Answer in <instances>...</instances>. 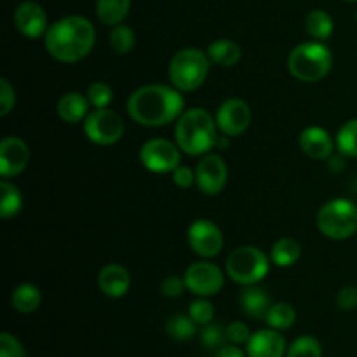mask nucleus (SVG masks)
<instances>
[{
    "label": "nucleus",
    "mask_w": 357,
    "mask_h": 357,
    "mask_svg": "<svg viewBox=\"0 0 357 357\" xmlns=\"http://www.w3.org/2000/svg\"><path fill=\"white\" fill-rule=\"evenodd\" d=\"M185 112V98L181 91L164 84H149L131 93L128 100V114L136 124L146 128H162L176 122Z\"/></svg>",
    "instance_id": "1"
},
{
    "label": "nucleus",
    "mask_w": 357,
    "mask_h": 357,
    "mask_svg": "<svg viewBox=\"0 0 357 357\" xmlns=\"http://www.w3.org/2000/svg\"><path fill=\"white\" fill-rule=\"evenodd\" d=\"M96 28L87 17L72 14L49 26L44 44L49 54L59 63H79L93 51Z\"/></svg>",
    "instance_id": "2"
},
{
    "label": "nucleus",
    "mask_w": 357,
    "mask_h": 357,
    "mask_svg": "<svg viewBox=\"0 0 357 357\" xmlns=\"http://www.w3.org/2000/svg\"><path fill=\"white\" fill-rule=\"evenodd\" d=\"M220 129L216 119L204 108H190L181 114L174 128V139L181 152L190 157H201L216 149Z\"/></svg>",
    "instance_id": "3"
},
{
    "label": "nucleus",
    "mask_w": 357,
    "mask_h": 357,
    "mask_svg": "<svg viewBox=\"0 0 357 357\" xmlns=\"http://www.w3.org/2000/svg\"><path fill=\"white\" fill-rule=\"evenodd\" d=\"M288 72L300 82L314 84L330 75L333 54L324 42H302L288 54Z\"/></svg>",
    "instance_id": "4"
},
{
    "label": "nucleus",
    "mask_w": 357,
    "mask_h": 357,
    "mask_svg": "<svg viewBox=\"0 0 357 357\" xmlns=\"http://www.w3.org/2000/svg\"><path fill=\"white\" fill-rule=\"evenodd\" d=\"M209 65H211V59H209L208 52L202 49H180L178 52H174L169 66H167L171 86L176 87L181 93L197 91L208 77Z\"/></svg>",
    "instance_id": "5"
},
{
    "label": "nucleus",
    "mask_w": 357,
    "mask_h": 357,
    "mask_svg": "<svg viewBox=\"0 0 357 357\" xmlns=\"http://www.w3.org/2000/svg\"><path fill=\"white\" fill-rule=\"evenodd\" d=\"M316 225L328 239H351L357 232V206L344 197L331 199L317 211Z\"/></svg>",
    "instance_id": "6"
},
{
    "label": "nucleus",
    "mask_w": 357,
    "mask_h": 357,
    "mask_svg": "<svg viewBox=\"0 0 357 357\" xmlns=\"http://www.w3.org/2000/svg\"><path fill=\"white\" fill-rule=\"evenodd\" d=\"M271 257L257 246H241L229 255L227 275L239 286L258 284L271 271Z\"/></svg>",
    "instance_id": "7"
},
{
    "label": "nucleus",
    "mask_w": 357,
    "mask_h": 357,
    "mask_svg": "<svg viewBox=\"0 0 357 357\" xmlns=\"http://www.w3.org/2000/svg\"><path fill=\"white\" fill-rule=\"evenodd\" d=\"M84 132L94 145H115L124 136V121L110 108H93L84 119Z\"/></svg>",
    "instance_id": "8"
},
{
    "label": "nucleus",
    "mask_w": 357,
    "mask_h": 357,
    "mask_svg": "<svg viewBox=\"0 0 357 357\" xmlns=\"http://www.w3.org/2000/svg\"><path fill=\"white\" fill-rule=\"evenodd\" d=\"M139 160L150 173H173L181 164V149L169 139L152 138L143 143Z\"/></svg>",
    "instance_id": "9"
},
{
    "label": "nucleus",
    "mask_w": 357,
    "mask_h": 357,
    "mask_svg": "<svg viewBox=\"0 0 357 357\" xmlns=\"http://www.w3.org/2000/svg\"><path fill=\"white\" fill-rule=\"evenodd\" d=\"M183 279L187 289L192 295L204 296V298L218 295L223 288V282H225L222 268L216 264H213V261L206 260L194 261L185 271Z\"/></svg>",
    "instance_id": "10"
},
{
    "label": "nucleus",
    "mask_w": 357,
    "mask_h": 357,
    "mask_svg": "<svg viewBox=\"0 0 357 357\" xmlns=\"http://www.w3.org/2000/svg\"><path fill=\"white\" fill-rule=\"evenodd\" d=\"M188 246L197 257L201 258H215L222 253L223 244V232L215 222L206 218H199L188 227L187 232Z\"/></svg>",
    "instance_id": "11"
},
{
    "label": "nucleus",
    "mask_w": 357,
    "mask_h": 357,
    "mask_svg": "<svg viewBox=\"0 0 357 357\" xmlns=\"http://www.w3.org/2000/svg\"><path fill=\"white\" fill-rule=\"evenodd\" d=\"M251 117L253 115H251L250 105L239 98H230L223 101L215 115L220 132L230 138L244 135L251 126Z\"/></svg>",
    "instance_id": "12"
},
{
    "label": "nucleus",
    "mask_w": 357,
    "mask_h": 357,
    "mask_svg": "<svg viewBox=\"0 0 357 357\" xmlns=\"http://www.w3.org/2000/svg\"><path fill=\"white\" fill-rule=\"evenodd\" d=\"M229 180V169L218 153L202 155L201 162L195 167V185L204 195H218L225 188Z\"/></svg>",
    "instance_id": "13"
},
{
    "label": "nucleus",
    "mask_w": 357,
    "mask_h": 357,
    "mask_svg": "<svg viewBox=\"0 0 357 357\" xmlns=\"http://www.w3.org/2000/svg\"><path fill=\"white\" fill-rule=\"evenodd\" d=\"M14 24L23 37L37 40L47 33L49 26L47 14L40 3L33 0H24L14 10Z\"/></svg>",
    "instance_id": "14"
},
{
    "label": "nucleus",
    "mask_w": 357,
    "mask_h": 357,
    "mask_svg": "<svg viewBox=\"0 0 357 357\" xmlns=\"http://www.w3.org/2000/svg\"><path fill=\"white\" fill-rule=\"evenodd\" d=\"M30 162V146L17 136H6L0 142V174L2 178L17 176Z\"/></svg>",
    "instance_id": "15"
},
{
    "label": "nucleus",
    "mask_w": 357,
    "mask_h": 357,
    "mask_svg": "<svg viewBox=\"0 0 357 357\" xmlns=\"http://www.w3.org/2000/svg\"><path fill=\"white\" fill-rule=\"evenodd\" d=\"M288 344L284 335L274 328H265L251 333L246 344L248 357H286Z\"/></svg>",
    "instance_id": "16"
},
{
    "label": "nucleus",
    "mask_w": 357,
    "mask_h": 357,
    "mask_svg": "<svg viewBox=\"0 0 357 357\" xmlns=\"http://www.w3.org/2000/svg\"><path fill=\"white\" fill-rule=\"evenodd\" d=\"M300 150L305 153L307 157L314 160H324L331 157L337 149V143L331 138L330 132L326 129L319 128V126H310L300 132Z\"/></svg>",
    "instance_id": "17"
},
{
    "label": "nucleus",
    "mask_w": 357,
    "mask_h": 357,
    "mask_svg": "<svg viewBox=\"0 0 357 357\" xmlns=\"http://www.w3.org/2000/svg\"><path fill=\"white\" fill-rule=\"evenodd\" d=\"M98 288L108 298H121L131 288V275L126 267L108 264L98 274Z\"/></svg>",
    "instance_id": "18"
},
{
    "label": "nucleus",
    "mask_w": 357,
    "mask_h": 357,
    "mask_svg": "<svg viewBox=\"0 0 357 357\" xmlns=\"http://www.w3.org/2000/svg\"><path fill=\"white\" fill-rule=\"evenodd\" d=\"M239 305L248 317H253L257 321H265L268 310H271L274 303H272L271 293L265 291L261 286L251 284L243 286V289H241Z\"/></svg>",
    "instance_id": "19"
},
{
    "label": "nucleus",
    "mask_w": 357,
    "mask_h": 357,
    "mask_svg": "<svg viewBox=\"0 0 357 357\" xmlns=\"http://www.w3.org/2000/svg\"><path fill=\"white\" fill-rule=\"evenodd\" d=\"M91 103L87 100L86 94L79 93V91H70L59 98L58 105H56V112H58L59 119L66 124H79L84 119L89 115Z\"/></svg>",
    "instance_id": "20"
},
{
    "label": "nucleus",
    "mask_w": 357,
    "mask_h": 357,
    "mask_svg": "<svg viewBox=\"0 0 357 357\" xmlns=\"http://www.w3.org/2000/svg\"><path fill=\"white\" fill-rule=\"evenodd\" d=\"M206 52L215 65L223 66V68L237 65L241 61V56H243L241 45L230 38H218V40L211 42Z\"/></svg>",
    "instance_id": "21"
},
{
    "label": "nucleus",
    "mask_w": 357,
    "mask_h": 357,
    "mask_svg": "<svg viewBox=\"0 0 357 357\" xmlns=\"http://www.w3.org/2000/svg\"><path fill=\"white\" fill-rule=\"evenodd\" d=\"M42 303V293L31 282H23V284L16 286L10 293V305L16 312L20 314H31L40 307Z\"/></svg>",
    "instance_id": "22"
},
{
    "label": "nucleus",
    "mask_w": 357,
    "mask_h": 357,
    "mask_svg": "<svg viewBox=\"0 0 357 357\" xmlns=\"http://www.w3.org/2000/svg\"><path fill=\"white\" fill-rule=\"evenodd\" d=\"M268 257H271V261L275 267H293L300 260V257H302V246L293 237H281V239L274 243Z\"/></svg>",
    "instance_id": "23"
},
{
    "label": "nucleus",
    "mask_w": 357,
    "mask_h": 357,
    "mask_svg": "<svg viewBox=\"0 0 357 357\" xmlns=\"http://www.w3.org/2000/svg\"><path fill=\"white\" fill-rule=\"evenodd\" d=\"M131 0H96V17L107 26H117L128 17Z\"/></svg>",
    "instance_id": "24"
},
{
    "label": "nucleus",
    "mask_w": 357,
    "mask_h": 357,
    "mask_svg": "<svg viewBox=\"0 0 357 357\" xmlns=\"http://www.w3.org/2000/svg\"><path fill=\"white\" fill-rule=\"evenodd\" d=\"M21 209H23V195L20 188L3 178L0 181V216L2 220H10L20 215Z\"/></svg>",
    "instance_id": "25"
},
{
    "label": "nucleus",
    "mask_w": 357,
    "mask_h": 357,
    "mask_svg": "<svg viewBox=\"0 0 357 357\" xmlns=\"http://www.w3.org/2000/svg\"><path fill=\"white\" fill-rule=\"evenodd\" d=\"M305 30L314 40L324 42L331 37L335 30L333 17L323 9H314L305 17Z\"/></svg>",
    "instance_id": "26"
},
{
    "label": "nucleus",
    "mask_w": 357,
    "mask_h": 357,
    "mask_svg": "<svg viewBox=\"0 0 357 357\" xmlns=\"http://www.w3.org/2000/svg\"><path fill=\"white\" fill-rule=\"evenodd\" d=\"M166 333L174 342H190L197 333V323L188 314H174L166 321Z\"/></svg>",
    "instance_id": "27"
},
{
    "label": "nucleus",
    "mask_w": 357,
    "mask_h": 357,
    "mask_svg": "<svg viewBox=\"0 0 357 357\" xmlns=\"http://www.w3.org/2000/svg\"><path fill=\"white\" fill-rule=\"evenodd\" d=\"M296 321V310L295 307L289 305L288 302H279L274 303L268 310L267 317H265V323L268 324V328H274V330L286 331L295 324Z\"/></svg>",
    "instance_id": "28"
},
{
    "label": "nucleus",
    "mask_w": 357,
    "mask_h": 357,
    "mask_svg": "<svg viewBox=\"0 0 357 357\" xmlns=\"http://www.w3.org/2000/svg\"><path fill=\"white\" fill-rule=\"evenodd\" d=\"M335 143H337L338 152L344 153L345 157L357 159V117L347 121L338 129Z\"/></svg>",
    "instance_id": "29"
},
{
    "label": "nucleus",
    "mask_w": 357,
    "mask_h": 357,
    "mask_svg": "<svg viewBox=\"0 0 357 357\" xmlns=\"http://www.w3.org/2000/svg\"><path fill=\"white\" fill-rule=\"evenodd\" d=\"M108 42H110V47L114 49V52L117 54H129V52L135 49L136 44V35L132 31L131 26L128 24H117V26H112L110 37H108Z\"/></svg>",
    "instance_id": "30"
},
{
    "label": "nucleus",
    "mask_w": 357,
    "mask_h": 357,
    "mask_svg": "<svg viewBox=\"0 0 357 357\" xmlns=\"http://www.w3.org/2000/svg\"><path fill=\"white\" fill-rule=\"evenodd\" d=\"M286 357H323V345L316 337L302 335L288 345Z\"/></svg>",
    "instance_id": "31"
},
{
    "label": "nucleus",
    "mask_w": 357,
    "mask_h": 357,
    "mask_svg": "<svg viewBox=\"0 0 357 357\" xmlns=\"http://www.w3.org/2000/svg\"><path fill=\"white\" fill-rule=\"evenodd\" d=\"M86 96L93 108H108V105L114 100V89L107 82L96 80L87 87Z\"/></svg>",
    "instance_id": "32"
},
{
    "label": "nucleus",
    "mask_w": 357,
    "mask_h": 357,
    "mask_svg": "<svg viewBox=\"0 0 357 357\" xmlns=\"http://www.w3.org/2000/svg\"><path fill=\"white\" fill-rule=\"evenodd\" d=\"M201 342L206 349H222L227 342V328L218 323H208L201 330Z\"/></svg>",
    "instance_id": "33"
},
{
    "label": "nucleus",
    "mask_w": 357,
    "mask_h": 357,
    "mask_svg": "<svg viewBox=\"0 0 357 357\" xmlns=\"http://www.w3.org/2000/svg\"><path fill=\"white\" fill-rule=\"evenodd\" d=\"M188 316L195 321L197 324L204 326V324L211 323L215 319V307L209 302L208 298L201 296V298L194 300V302L188 305Z\"/></svg>",
    "instance_id": "34"
},
{
    "label": "nucleus",
    "mask_w": 357,
    "mask_h": 357,
    "mask_svg": "<svg viewBox=\"0 0 357 357\" xmlns=\"http://www.w3.org/2000/svg\"><path fill=\"white\" fill-rule=\"evenodd\" d=\"M0 357H26V351L14 335L3 331L0 335Z\"/></svg>",
    "instance_id": "35"
},
{
    "label": "nucleus",
    "mask_w": 357,
    "mask_h": 357,
    "mask_svg": "<svg viewBox=\"0 0 357 357\" xmlns=\"http://www.w3.org/2000/svg\"><path fill=\"white\" fill-rule=\"evenodd\" d=\"M16 105V91L7 79H0V115L6 117Z\"/></svg>",
    "instance_id": "36"
},
{
    "label": "nucleus",
    "mask_w": 357,
    "mask_h": 357,
    "mask_svg": "<svg viewBox=\"0 0 357 357\" xmlns=\"http://www.w3.org/2000/svg\"><path fill=\"white\" fill-rule=\"evenodd\" d=\"M251 338L250 326L243 321H234L227 326V340L234 345H246Z\"/></svg>",
    "instance_id": "37"
},
{
    "label": "nucleus",
    "mask_w": 357,
    "mask_h": 357,
    "mask_svg": "<svg viewBox=\"0 0 357 357\" xmlns=\"http://www.w3.org/2000/svg\"><path fill=\"white\" fill-rule=\"evenodd\" d=\"M187 289L183 278H178V275H167L162 282H160V293H162L166 298H178V296L183 295V291Z\"/></svg>",
    "instance_id": "38"
},
{
    "label": "nucleus",
    "mask_w": 357,
    "mask_h": 357,
    "mask_svg": "<svg viewBox=\"0 0 357 357\" xmlns=\"http://www.w3.org/2000/svg\"><path fill=\"white\" fill-rule=\"evenodd\" d=\"M337 305L345 312L357 309V288L354 286H345L337 293Z\"/></svg>",
    "instance_id": "39"
},
{
    "label": "nucleus",
    "mask_w": 357,
    "mask_h": 357,
    "mask_svg": "<svg viewBox=\"0 0 357 357\" xmlns=\"http://www.w3.org/2000/svg\"><path fill=\"white\" fill-rule=\"evenodd\" d=\"M173 181L178 188H183V190H187V188H190L192 185L195 183L194 169L188 166H181L180 164V166L173 171Z\"/></svg>",
    "instance_id": "40"
},
{
    "label": "nucleus",
    "mask_w": 357,
    "mask_h": 357,
    "mask_svg": "<svg viewBox=\"0 0 357 357\" xmlns=\"http://www.w3.org/2000/svg\"><path fill=\"white\" fill-rule=\"evenodd\" d=\"M215 357H248L246 351H241L239 345H223L222 349H218Z\"/></svg>",
    "instance_id": "41"
},
{
    "label": "nucleus",
    "mask_w": 357,
    "mask_h": 357,
    "mask_svg": "<svg viewBox=\"0 0 357 357\" xmlns=\"http://www.w3.org/2000/svg\"><path fill=\"white\" fill-rule=\"evenodd\" d=\"M328 169L331 173H340L345 169V155L344 153H333L331 157H328Z\"/></svg>",
    "instance_id": "42"
},
{
    "label": "nucleus",
    "mask_w": 357,
    "mask_h": 357,
    "mask_svg": "<svg viewBox=\"0 0 357 357\" xmlns=\"http://www.w3.org/2000/svg\"><path fill=\"white\" fill-rule=\"evenodd\" d=\"M230 146V136H225L220 132L218 139H216V149L215 150H227Z\"/></svg>",
    "instance_id": "43"
},
{
    "label": "nucleus",
    "mask_w": 357,
    "mask_h": 357,
    "mask_svg": "<svg viewBox=\"0 0 357 357\" xmlns=\"http://www.w3.org/2000/svg\"><path fill=\"white\" fill-rule=\"evenodd\" d=\"M344 2H349V3H354V2H357V0H344Z\"/></svg>",
    "instance_id": "44"
},
{
    "label": "nucleus",
    "mask_w": 357,
    "mask_h": 357,
    "mask_svg": "<svg viewBox=\"0 0 357 357\" xmlns=\"http://www.w3.org/2000/svg\"><path fill=\"white\" fill-rule=\"evenodd\" d=\"M356 21H357V10H356Z\"/></svg>",
    "instance_id": "45"
}]
</instances>
